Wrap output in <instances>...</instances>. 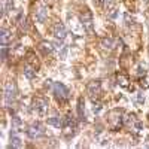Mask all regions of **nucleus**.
<instances>
[{
    "instance_id": "obj_23",
    "label": "nucleus",
    "mask_w": 149,
    "mask_h": 149,
    "mask_svg": "<svg viewBox=\"0 0 149 149\" xmlns=\"http://www.w3.org/2000/svg\"><path fill=\"white\" fill-rule=\"evenodd\" d=\"M10 9H14V0H8V5L5 8V12H10Z\"/></svg>"
},
{
    "instance_id": "obj_15",
    "label": "nucleus",
    "mask_w": 149,
    "mask_h": 149,
    "mask_svg": "<svg viewBox=\"0 0 149 149\" xmlns=\"http://www.w3.org/2000/svg\"><path fill=\"white\" fill-rule=\"evenodd\" d=\"M48 18V10L46 8H39L36 10V19L39 21V22H45Z\"/></svg>"
},
{
    "instance_id": "obj_17",
    "label": "nucleus",
    "mask_w": 149,
    "mask_h": 149,
    "mask_svg": "<svg viewBox=\"0 0 149 149\" xmlns=\"http://www.w3.org/2000/svg\"><path fill=\"white\" fill-rule=\"evenodd\" d=\"M9 39H10L9 31H8L6 29H2V31H0V40H2V46H8Z\"/></svg>"
},
{
    "instance_id": "obj_5",
    "label": "nucleus",
    "mask_w": 149,
    "mask_h": 149,
    "mask_svg": "<svg viewBox=\"0 0 149 149\" xmlns=\"http://www.w3.org/2000/svg\"><path fill=\"white\" fill-rule=\"evenodd\" d=\"M17 100V86L14 82H9L5 86V103L6 106H12Z\"/></svg>"
},
{
    "instance_id": "obj_27",
    "label": "nucleus",
    "mask_w": 149,
    "mask_h": 149,
    "mask_svg": "<svg viewBox=\"0 0 149 149\" xmlns=\"http://www.w3.org/2000/svg\"><path fill=\"white\" fill-rule=\"evenodd\" d=\"M52 81L51 79H48V81H45V86H46V88H51V86H52V84H51Z\"/></svg>"
},
{
    "instance_id": "obj_18",
    "label": "nucleus",
    "mask_w": 149,
    "mask_h": 149,
    "mask_svg": "<svg viewBox=\"0 0 149 149\" xmlns=\"http://www.w3.org/2000/svg\"><path fill=\"white\" fill-rule=\"evenodd\" d=\"M24 74H26L27 79H33L36 76V67H31V66H27L24 69Z\"/></svg>"
},
{
    "instance_id": "obj_26",
    "label": "nucleus",
    "mask_w": 149,
    "mask_h": 149,
    "mask_svg": "<svg viewBox=\"0 0 149 149\" xmlns=\"http://www.w3.org/2000/svg\"><path fill=\"white\" fill-rule=\"evenodd\" d=\"M125 21H127L128 26H130V24H133V18H130V14H125Z\"/></svg>"
},
{
    "instance_id": "obj_11",
    "label": "nucleus",
    "mask_w": 149,
    "mask_h": 149,
    "mask_svg": "<svg viewBox=\"0 0 149 149\" xmlns=\"http://www.w3.org/2000/svg\"><path fill=\"white\" fill-rule=\"evenodd\" d=\"M115 46H116V40L113 39V37H104V39L102 40V48H103V49L112 51Z\"/></svg>"
},
{
    "instance_id": "obj_7",
    "label": "nucleus",
    "mask_w": 149,
    "mask_h": 149,
    "mask_svg": "<svg viewBox=\"0 0 149 149\" xmlns=\"http://www.w3.org/2000/svg\"><path fill=\"white\" fill-rule=\"evenodd\" d=\"M86 94L91 97V100L95 102L102 94V84L100 81H91L88 85H86Z\"/></svg>"
},
{
    "instance_id": "obj_22",
    "label": "nucleus",
    "mask_w": 149,
    "mask_h": 149,
    "mask_svg": "<svg viewBox=\"0 0 149 149\" xmlns=\"http://www.w3.org/2000/svg\"><path fill=\"white\" fill-rule=\"evenodd\" d=\"M100 2H102V5L104 6V9H110L112 6H113L115 0H100Z\"/></svg>"
},
{
    "instance_id": "obj_28",
    "label": "nucleus",
    "mask_w": 149,
    "mask_h": 149,
    "mask_svg": "<svg viewBox=\"0 0 149 149\" xmlns=\"http://www.w3.org/2000/svg\"><path fill=\"white\" fill-rule=\"evenodd\" d=\"M57 0H43V3L45 5H52V3H55Z\"/></svg>"
},
{
    "instance_id": "obj_12",
    "label": "nucleus",
    "mask_w": 149,
    "mask_h": 149,
    "mask_svg": "<svg viewBox=\"0 0 149 149\" xmlns=\"http://www.w3.org/2000/svg\"><path fill=\"white\" fill-rule=\"evenodd\" d=\"M39 49L45 54V55H48V54H51L54 49H55V46H54V43H51V42H46V40H43V42H40V45H39Z\"/></svg>"
},
{
    "instance_id": "obj_1",
    "label": "nucleus",
    "mask_w": 149,
    "mask_h": 149,
    "mask_svg": "<svg viewBox=\"0 0 149 149\" xmlns=\"http://www.w3.org/2000/svg\"><path fill=\"white\" fill-rule=\"evenodd\" d=\"M31 107H33V112L37 115L43 118L46 113H48V109H49V103L45 97H34L33 98V103H31Z\"/></svg>"
},
{
    "instance_id": "obj_2",
    "label": "nucleus",
    "mask_w": 149,
    "mask_h": 149,
    "mask_svg": "<svg viewBox=\"0 0 149 149\" xmlns=\"http://www.w3.org/2000/svg\"><path fill=\"white\" fill-rule=\"evenodd\" d=\"M107 124L112 130H119L124 124V118H122V110L119 109H113L107 113Z\"/></svg>"
},
{
    "instance_id": "obj_6",
    "label": "nucleus",
    "mask_w": 149,
    "mask_h": 149,
    "mask_svg": "<svg viewBox=\"0 0 149 149\" xmlns=\"http://www.w3.org/2000/svg\"><path fill=\"white\" fill-rule=\"evenodd\" d=\"M27 134H29L30 139H40L45 136V125L42 122H34L29 127Z\"/></svg>"
},
{
    "instance_id": "obj_9",
    "label": "nucleus",
    "mask_w": 149,
    "mask_h": 149,
    "mask_svg": "<svg viewBox=\"0 0 149 149\" xmlns=\"http://www.w3.org/2000/svg\"><path fill=\"white\" fill-rule=\"evenodd\" d=\"M52 34L57 37V39L63 40L64 37H66V34H67V31H66V27H64V24H63V22H55L54 26H52Z\"/></svg>"
},
{
    "instance_id": "obj_25",
    "label": "nucleus",
    "mask_w": 149,
    "mask_h": 149,
    "mask_svg": "<svg viewBox=\"0 0 149 149\" xmlns=\"http://www.w3.org/2000/svg\"><path fill=\"white\" fill-rule=\"evenodd\" d=\"M116 15H118V10H116V9H112L109 14H107L109 18H116Z\"/></svg>"
},
{
    "instance_id": "obj_20",
    "label": "nucleus",
    "mask_w": 149,
    "mask_h": 149,
    "mask_svg": "<svg viewBox=\"0 0 149 149\" xmlns=\"http://www.w3.org/2000/svg\"><path fill=\"white\" fill-rule=\"evenodd\" d=\"M78 110H79V118H84V110H85V103H84V98H79L78 102Z\"/></svg>"
},
{
    "instance_id": "obj_10",
    "label": "nucleus",
    "mask_w": 149,
    "mask_h": 149,
    "mask_svg": "<svg viewBox=\"0 0 149 149\" xmlns=\"http://www.w3.org/2000/svg\"><path fill=\"white\" fill-rule=\"evenodd\" d=\"M12 130L15 133H19V131H24L26 130V125H24V122L19 116H14L12 118Z\"/></svg>"
},
{
    "instance_id": "obj_8",
    "label": "nucleus",
    "mask_w": 149,
    "mask_h": 149,
    "mask_svg": "<svg viewBox=\"0 0 149 149\" xmlns=\"http://www.w3.org/2000/svg\"><path fill=\"white\" fill-rule=\"evenodd\" d=\"M54 94H55V98L58 102H66L67 98H69V95H70V93H69V90H67V86L64 85V84H60V82H55L54 84Z\"/></svg>"
},
{
    "instance_id": "obj_19",
    "label": "nucleus",
    "mask_w": 149,
    "mask_h": 149,
    "mask_svg": "<svg viewBox=\"0 0 149 149\" xmlns=\"http://www.w3.org/2000/svg\"><path fill=\"white\" fill-rule=\"evenodd\" d=\"M139 85L142 86V88H149V76H146V74L140 76L139 78Z\"/></svg>"
},
{
    "instance_id": "obj_3",
    "label": "nucleus",
    "mask_w": 149,
    "mask_h": 149,
    "mask_svg": "<svg viewBox=\"0 0 149 149\" xmlns=\"http://www.w3.org/2000/svg\"><path fill=\"white\" fill-rule=\"evenodd\" d=\"M79 19H81V26L84 27V30L86 33H93L94 31V21H93V15L88 9H85L82 14L79 15Z\"/></svg>"
},
{
    "instance_id": "obj_16",
    "label": "nucleus",
    "mask_w": 149,
    "mask_h": 149,
    "mask_svg": "<svg viewBox=\"0 0 149 149\" xmlns=\"http://www.w3.org/2000/svg\"><path fill=\"white\" fill-rule=\"evenodd\" d=\"M10 146H14V148H22V140L18 134L15 133H12L10 134Z\"/></svg>"
},
{
    "instance_id": "obj_21",
    "label": "nucleus",
    "mask_w": 149,
    "mask_h": 149,
    "mask_svg": "<svg viewBox=\"0 0 149 149\" xmlns=\"http://www.w3.org/2000/svg\"><path fill=\"white\" fill-rule=\"evenodd\" d=\"M103 109V106H102V103H98V102H94V104H93V112L95 115H98L100 113V110Z\"/></svg>"
},
{
    "instance_id": "obj_4",
    "label": "nucleus",
    "mask_w": 149,
    "mask_h": 149,
    "mask_svg": "<svg viewBox=\"0 0 149 149\" xmlns=\"http://www.w3.org/2000/svg\"><path fill=\"white\" fill-rule=\"evenodd\" d=\"M74 133H76V122H74V118L72 115H69L63 124V134L66 139H70L74 136Z\"/></svg>"
},
{
    "instance_id": "obj_14",
    "label": "nucleus",
    "mask_w": 149,
    "mask_h": 149,
    "mask_svg": "<svg viewBox=\"0 0 149 149\" xmlns=\"http://www.w3.org/2000/svg\"><path fill=\"white\" fill-rule=\"evenodd\" d=\"M116 84L119 86H122V88H127V86L130 85V79L127 74H124V73H119L118 76H116Z\"/></svg>"
},
{
    "instance_id": "obj_24",
    "label": "nucleus",
    "mask_w": 149,
    "mask_h": 149,
    "mask_svg": "<svg viewBox=\"0 0 149 149\" xmlns=\"http://www.w3.org/2000/svg\"><path fill=\"white\" fill-rule=\"evenodd\" d=\"M6 57H8V46H2V60L6 61Z\"/></svg>"
},
{
    "instance_id": "obj_13",
    "label": "nucleus",
    "mask_w": 149,
    "mask_h": 149,
    "mask_svg": "<svg viewBox=\"0 0 149 149\" xmlns=\"http://www.w3.org/2000/svg\"><path fill=\"white\" fill-rule=\"evenodd\" d=\"M48 124L52 125V127H55V128H63L64 119L61 116H51V118H48Z\"/></svg>"
}]
</instances>
